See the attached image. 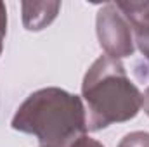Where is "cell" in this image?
<instances>
[{
    "label": "cell",
    "mask_w": 149,
    "mask_h": 147,
    "mask_svg": "<svg viewBox=\"0 0 149 147\" xmlns=\"http://www.w3.org/2000/svg\"><path fill=\"white\" fill-rule=\"evenodd\" d=\"M134 40H135V43H137L139 50L142 52V55L146 57V61H148V64H149V31H144V33H137V35H134Z\"/></svg>",
    "instance_id": "obj_7"
},
{
    "label": "cell",
    "mask_w": 149,
    "mask_h": 147,
    "mask_svg": "<svg viewBox=\"0 0 149 147\" xmlns=\"http://www.w3.org/2000/svg\"><path fill=\"white\" fill-rule=\"evenodd\" d=\"M10 126L37 137L40 147H70L87 133L85 104L64 88H40L17 107Z\"/></svg>",
    "instance_id": "obj_1"
},
{
    "label": "cell",
    "mask_w": 149,
    "mask_h": 147,
    "mask_svg": "<svg viewBox=\"0 0 149 147\" xmlns=\"http://www.w3.org/2000/svg\"><path fill=\"white\" fill-rule=\"evenodd\" d=\"M87 130L99 132L114 123L134 119L142 109V92L128 78L121 61L97 57L81 81Z\"/></svg>",
    "instance_id": "obj_2"
},
{
    "label": "cell",
    "mask_w": 149,
    "mask_h": 147,
    "mask_svg": "<svg viewBox=\"0 0 149 147\" xmlns=\"http://www.w3.org/2000/svg\"><path fill=\"white\" fill-rule=\"evenodd\" d=\"M70 147H104V146H102L99 140H95V139H90V137L83 135V137H80L78 140H74Z\"/></svg>",
    "instance_id": "obj_9"
},
{
    "label": "cell",
    "mask_w": 149,
    "mask_h": 147,
    "mask_svg": "<svg viewBox=\"0 0 149 147\" xmlns=\"http://www.w3.org/2000/svg\"><path fill=\"white\" fill-rule=\"evenodd\" d=\"M23 26L28 31H42L47 28L59 14L61 2L47 0V2H23Z\"/></svg>",
    "instance_id": "obj_4"
},
{
    "label": "cell",
    "mask_w": 149,
    "mask_h": 147,
    "mask_svg": "<svg viewBox=\"0 0 149 147\" xmlns=\"http://www.w3.org/2000/svg\"><path fill=\"white\" fill-rule=\"evenodd\" d=\"M116 147H149V132H130L118 142Z\"/></svg>",
    "instance_id": "obj_6"
},
{
    "label": "cell",
    "mask_w": 149,
    "mask_h": 147,
    "mask_svg": "<svg viewBox=\"0 0 149 147\" xmlns=\"http://www.w3.org/2000/svg\"><path fill=\"white\" fill-rule=\"evenodd\" d=\"M7 33V7L3 2H0V55L3 50V40Z\"/></svg>",
    "instance_id": "obj_8"
},
{
    "label": "cell",
    "mask_w": 149,
    "mask_h": 147,
    "mask_svg": "<svg viewBox=\"0 0 149 147\" xmlns=\"http://www.w3.org/2000/svg\"><path fill=\"white\" fill-rule=\"evenodd\" d=\"M118 10L123 14V17L128 21L134 35L149 31V0L141 2H114Z\"/></svg>",
    "instance_id": "obj_5"
},
{
    "label": "cell",
    "mask_w": 149,
    "mask_h": 147,
    "mask_svg": "<svg viewBox=\"0 0 149 147\" xmlns=\"http://www.w3.org/2000/svg\"><path fill=\"white\" fill-rule=\"evenodd\" d=\"M142 109L149 116V87L146 88V92L142 94Z\"/></svg>",
    "instance_id": "obj_10"
},
{
    "label": "cell",
    "mask_w": 149,
    "mask_h": 147,
    "mask_svg": "<svg viewBox=\"0 0 149 147\" xmlns=\"http://www.w3.org/2000/svg\"><path fill=\"white\" fill-rule=\"evenodd\" d=\"M95 31L101 49L113 59L130 57L135 52L134 31L114 2L104 3L95 16Z\"/></svg>",
    "instance_id": "obj_3"
}]
</instances>
